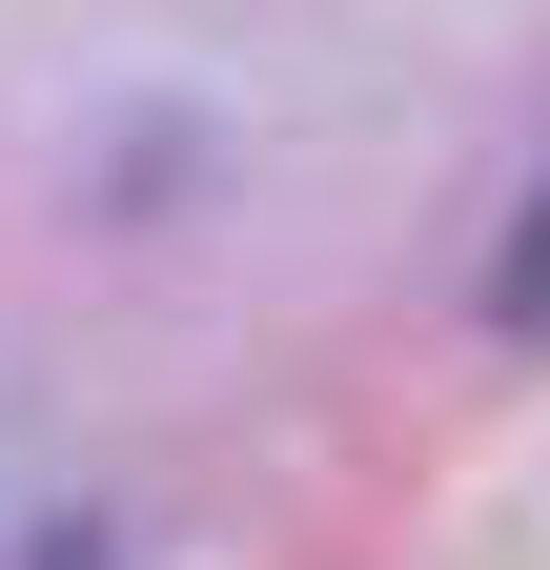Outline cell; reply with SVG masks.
Segmentation results:
<instances>
[{
  "instance_id": "1",
  "label": "cell",
  "mask_w": 550,
  "mask_h": 570,
  "mask_svg": "<svg viewBox=\"0 0 550 570\" xmlns=\"http://www.w3.org/2000/svg\"><path fill=\"white\" fill-rule=\"evenodd\" d=\"M490 306H510V326L550 346V184H530V225H510V265H490Z\"/></svg>"
}]
</instances>
